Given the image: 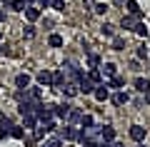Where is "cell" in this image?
I'll use <instances>...</instances> for the list:
<instances>
[{"mask_svg": "<svg viewBox=\"0 0 150 147\" xmlns=\"http://www.w3.org/2000/svg\"><path fill=\"white\" fill-rule=\"evenodd\" d=\"M58 137H60L63 142H78V127L65 122V125L58 130Z\"/></svg>", "mask_w": 150, "mask_h": 147, "instance_id": "obj_1", "label": "cell"}, {"mask_svg": "<svg viewBox=\"0 0 150 147\" xmlns=\"http://www.w3.org/2000/svg\"><path fill=\"white\" fill-rule=\"evenodd\" d=\"M98 137H100V142H115V127L112 125H100L98 127Z\"/></svg>", "mask_w": 150, "mask_h": 147, "instance_id": "obj_2", "label": "cell"}, {"mask_svg": "<svg viewBox=\"0 0 150 147\" xmlns=\"http://www.w3.org/2000/svg\"><path fill=\"white\" fill-rule=\"evenodd\" d=\"M35 80H38L40 87H53V72H50V70H40V72L35 75Z\"/></svg>", "mask_w": 150, "mask_h": 147, "instance_id": "obj_3", "label": "cell"}, {"mask_svg": "<svg viewBox=\"0 0 150 147\" xmlns=\"http://www.w3.org/2000/svg\"><path fill=\"white\" fill-rule=\"evenodd\" d=\"M93 97H95L98 102H105V100H110V87H108L105 82H103V85H95V92H93Z\"/></svg>", "mask_w": 150, "mask_h": 147, "instance_id": "obj_4", "label": "cell"}, {"mask_svg": "<svg viewBox=\"0 0 150 147\" xmlns=\"http://www.w3.org/2000/svg\"><path fill=\"white\" fill-rule=\"evenodd\" d=\"M128 135H130V140H133V142H143L145 140V127L143 125H133L128 130Z\"/></svg>", "mask_w": 150, "mask_h": 147, "instance_id": "obj_5", "label": "cell"}, {"mask_svg": "<svg viewBox=\"0 0 150 147\" xmlns=\"http://www.w3.org/2000/svg\"><path fill=\"white\" fill-rule=\"evenodd\" d=\"M125 8H128V15H133L135 20H143V8H140L135 0H128V3H125Z\"/></svg>", "mask_w": 150, "mask_h": 147, "instance_id": "obj_6", "label": "cell"}, {"mask_svg": "<svg viewBox=\"0 0 150 147\" xmlns=\"http://www.w3.org/2000/svg\"><path fill=\"white\" fill-rule=\"evenodd\" d=\"M55 120V112H53V105H48V107H43V110L38 112V122H53Z\"/></svg>", "mask_w": 150, "mask_h": 147, "instance_id": "obj_7", "label": "cell"}, {"mask_svg": "<svg viewBox=\"0 0 150 147\" xmlns=\"http://www.w3.org/2000/svg\"><path fill=\"white\" fill-rule=\"evenodd\" d=\"M25 20L28 23H35V20H40V15H43V10H40V8L38 5H30V8H25Z\"/></svg>", "mask_w": 150, "mask_h": 147, "instance_id": "obj_8", "label": "cell"}, {"mask_svg": "<svg viewBox=\"0 0 150 147\" xmlns=\"http://www.w3.org/2000/svg\"><path fill=\"white\" fill-rule=\"evenodd\" d=\"M110 100H112V105H118V107H123V105H128V102H130V95L125 92V90H118V92L112 95Z\"/></svg>", "mask_w": 150, "mask_h": 147, "instance_id": "obj_9", "label": "cell"}, {"mask_svg": "<svg viewBox=\"0 0 150 147\" xmlns=\"http://www.w3.org/2000/svg\"><path fill=\"white\" fill-rule=\"evenodd\" d=\"M30 82H33V77H30L28 72L15 75V87H18V90H28V87H30Z\"/></svg>", "mask_w": 150, "mask_h": 147, "instance_id": "obj_10", "label": "cell"}, {"mask_svg": "<svg viewBox=\"0 0 150 147\" xmlns=\"http://www.w3.org/2000/svg\"><path fill=\"white\" fill-rule=\"evenodd\" d=\"M65 82H70V80H68V75H65L63 70H58V72H53V87L63 90V87H65Z\"/></svg>", "mask_w": 150, "mask_h": 147, "instance_id": "obj_11", "label": "cell"}, {"mask_svg": "<svg viewBox=\"0 0 150 147\" xmlns=\"http://www.w3.org/2000/svg\"><path fill=\"white\" fill-rule=\"evenodd\" d=\"M78 90H80V95H93L95 92V85H93L90 80H88V75H85V77L78 82Z\"/></svg>", "mask_w": 150, "mask_h": 147, "instance_id": "obj_12", "label": "cell"}, {"mask_svg": "<svg viewBox=\"0 0 150 147\" xmlns=\"http://www.w3.org/2000/svg\"><path fill=\"white\" fill-rule=\"evenodd\" d=\"M100 72H103V77L110 80V77H115V75H118V65H115V63H105V65L100 68Z\"/></svg>", "mask_w": 150, "mask_h": 147, "instance_id": "obj_13", "label": "cell"}, {"mask_svg": "<svg viewBox=\"0 0 150 147\" xmlns=\"http://www.w3.org/2000/svg\"><path fill=\"white\" fill-rule=\"evenodd\" d=\"M105 85H108L110 90H115V92H118V90H123V87H125V80L120 77V75H115V77H110Z\"/></svg>", "mask_w": 150, "mask_h": 147, "instance_id": "obj_14", "label": "cell"}, {"mask_svg": "<svg viewBox=\"0 0 150 147\" xmlns=\"http://www.w3.org/2000/svg\"><path fill=\"white\" fill-rule=\"evenodd\" d=\"M53 112L58 120H68V112H70V105H53Z\"/></svg>", "mask_w": 150, "mask_h": 147, "instance_id": "obj_15", "label": "cell"}, {"mask_svg": "<svg viewBox=\"0 0 150 147\" xmlns=\"http://www.w3.org/2000/svg\"><path fill=\"white\" fill-rule=\"evenodd\" d=\"M63 92H65V97H78V95H80V90H78V82H65Z\"/></svg>", "mask_w": 150, "mask_h": 147, "instance_id": "obj_16", "label": "cell"}, {"mask_svg": "<svg viewBox=\"0 0 150 147\" xmlns=\"http://www.w3.org/2000/svg\"><path fill=\"white\" fill-rule=\"evenodd\" d=\"M80 117H83V110H78V107H70V112H68V125H75V122H80Z\"/></svg>", "mask_w": 150, "mask_h": 147, "instance_id": "obj_17", "label": "cell"}, {"mask_svg": "<svg viewBox=\"0 0 150 147\" xmlns=\"http://www.w3.org/2000/svg\"><path fill=\"white\" fill-rule=\"evenodd\" d=\"M80 127H83V130H95V120H93V115L83 112V117H80Z\"/></svg>", "mask_w": 150, "mask_h": 147, "instance_id": "obj_18", "label": "cell"}, {"mask_svg": "<svg viewBox=\"0 0 150 147\" xmlns=\"http://www.w3.org/2000/svg\"><path fill=\"white\" fill-rule=\"evenodd\" d=\"M23 127L25 130H35L38 127V115H23Z\"/></svg>", "mask_w": 150, "mask_h": 147, "instance_id": "obj_19", "label": "cell"}, {"mask_svg": "<svg viewBox=\"0 0 150 147\" xmlns=\"http://www.w3.org/2000/svg\"><path fill=\"white\" fill-rule=\"evenodd\" d=\"M3 5L10 8V10H15V13H23V10H25V3H23V0H5Z\"/></svg>", "mask_w": 150, "mask_h": 147, "instance_id": "obj_20", "label": "cell"}, {"mask_svg": "<svg viewBox=\"0 0 150 147\" xmlns=\"http://www.w3.org/2000/svg\"><path fill=\"white\" fill-rule=\"evenodd\" d=\"M133 85H135V90H138V92H143V95L150 90V82H148L145 77H135V82H133Z\"/></svg>", "mask_w": 150, "mask_h": 147, "instance_id": "obj_21", "label": "cell"}, {"mask_svg": "<svg viewBox=\"0 0 150 147\" xmlns=\"http://www.w3.org/2000/svg\"><path fill=\"white\" fill-rule=\"evenodd\" d=\"M43 147H63V140H60L58 135H50L43 140Z\"/></svg>", "mask_w": 150, "mask_h": 147, "instance_id": "obj_22", "label": "cell"}, {"mask_svg": "<svg viewBox=\"0 0 150 147\" xmlns=\"http://www.w3.org/2000/svg\"><path fill=\"white\" fill-rule=\"evenodd\" d=\"M48 135H50V132H48V127H45V125H40V127H35V130H33V137H35L38 142H43Z\"/></svg>", "mask_w": 150, "mask_h": 147, "instance_id": "obj_23", "label": "cell"}, {"mask_svg": "<svg viewBox=\"0 0 150 147\" xmlns=\"http://www.w3.org/2000/svg\"><path fill=\"white\" fill-rule=\"evenodd\" d=\"M88 80H90V82L93 85H103V72H100V70H90V72H88Z\"/></svg>", "mask_w": 150, "mask_h": 147, "instance_id": "obj_24", "label": "cell"}, {"mask_svg": "<svg viewBox=\"0 0 150 147\" xmlns=\"http://www.w3.org/2000/svg\"><path fill=\"white\" fill-rule=\"evenodd\" d=\"M48 45H50V47H63V35H58V32H50Z\"/></svg>", "mask_w": 150, "mask_h": 147, "instance_id": "obj_25", "label": "cell"}, {"mask_svg": "<svg viewBox=\"0 0 150 147\" xmlns=\"http://www.w3.org/2000/svg\"><path fill=\"white\" fill-rule=\"evenodd\" d=\"M135 23H138V20H135L133 15H123V20H120V27H125V30H133Z\"/></svg>", "mask_w": 150, "mask_h": 147, "instance_id": "obj_26", "label": "cell"}, {"mask_svg": "<svg viewBox=\"0 0 150 147\" xmlns=\"http://www.w3.org/2000/svg\"><path fill=\"white\" fill-rule=\"evenodd\" d=\"M10 137L23 140V137H25V127H23V125H13V127H10Z\"/></svg>", "mask_w": 150, "mask_h": 147, "instance_id": "obj_27", "label": "cell"}, {"mask_svg": "<svg viewBox=\"0 0 150 147\" xmlns=\"http://www.w3.org/2000/svg\"><path fill=\"white\" fill-rule=\"evenodd\" d=\"M133 32H135V35H140V37H145V35H148V27H145V23L138 20V23H135V27H133Z\"/></svg>", "mask_w": 150, "mask_h": 147, "instance_id": "obj_28", "label": "cell"}, {"mask_svg": "<svg viewBox=\"0 0 150 147\" xmlns=\"http://www.w3.org/2000/svg\"><path fill=\"white\" fill-rule=\"evenodd\" d=\"M100 30H103V35H105V37H115V25H110V23H103Z\"/></svg>", "mask_w": 150, "mask_h": 147, "instance_id": "obj_29", "label": "cell"}, {"mask_svg": "<svg viewBox=\"0 0 150 147\" xmlns=\"http://www.w3.org/2000/svg\"><path fill=\"white\" fill-rule=\"evenodd\" d=\"M98 65H100V58H98L95 53H90V55H88V68H90V70H95Z\"/></svg>", "mask_w": 150, "mask_h": 147, "instance_id": "obj_30", "label": "cell"}, {"mask_svg": "<svg viewBox=\"0 0 150 147\" xmlns=\"http://www.w3.org/2000/svg\"><path fill=\"white\" fill-rule=\"evenodd\" d=\"M112 50H125V40L123 37H118V35L112 37Z\"/></svg>", "mask_w": 150, "mask_h": 147, "instance_id": "obj_31", "label": "cell"}, {"mask_svg": "<svg viewBox=\"0 0 150 147\" xmlns=\"http://www.w3.org/2000/svg\"><path fill=\"white\" fill-rule=\"evenodd\" d=\"M28 97L30 100H40V87H28Z\"/></svg>", "mask_w": 150, "mask_h": 147, "instance_id": "obj_32", "label": "cell"}, {"mask_svg": "<svg viewBox=\"0 0 150 147\" xmlns=\"http://www.w3.org/2000/svg\"><path fill=\"white\" fill-rule=\"evenodd\" d=\"M135 55H138V60H145V58H148V47H145V45H140L138 50H135Z\"/></svg>", "mask_w": 150, "mask_h": 147, "instance_id": "obj_33", "label": "cell"}, {"mask_svg": "<svg viewBox=\"0 0 150 147\" xmlns=\"http://www.w3.org/2000/svg\"><path fill=\"white\" fill-rule=\"evenodd\" d=\"M50 8H53L55 13H63L65 10V3H63V0H53V5H50Z\"/></svg>", "mask_w": 150, "mask_h": 147, "instance_id": "obj_34", "label": "cell"}, {"mask_svg": "<svg viewBox=\"0 0 150 147\" xmlns=\"http://www.w3.org/2000/svg\"><path fill=\"white\" fill-rule=\"evenodd\" d=\"M93 10H95L98 15H105V13H108V5H105V3H95V8H93Z\"/></svg>", "mask_w": 150, "mask_h": 147, "instance_id": "obj_35", "label": "cell"}, {"mask_svg": "<svg viewBox=\"0 0 150 147\" xmlns=\"http://www.w3.org/2000/svg\"><path fill=\"white\" fill-rule=\"evenodd\" d=\"M23 140H25V147H35V145H38V140H35L33 135H25Z\"/></svg>", "mask_w": 150, "mask_h": 147, "instance_id": "obj_36", "label": "cell"}, {"mask_svg": "<svg viewBox=\"0 0 150 147\" xmlns=\"http://www.w3.org/2000/svg\"><path fill=\"white\" fill-rule=\"evenodd\" d=\"M53 5V0H38V8H50Z\"/></svg>", "mask_w": 150, "mask_h": 147, "instance_id": "obj_37", "label": "cell"}, {"mask_svg": "<svg viewBox=\"0 0 150 147\" xmlns=\"http://www.w3.org/2000/svg\"><path fill=\"white\" fill-rule=\"evenodd\" d=\"M8 137H10V132H8L5 127H0V140H8Z\"/></svg>", "mask_w": 150, "mask_h": 147, "instance_id": "obj_38", "label": "cell"}, {"mask_svg": "<svg viewBox=\"0 0 150 147\" xmlns=\"http://www.w3.org/2000/svg\"><path fill=\"white\" fill-rule=\"evenodd\" d=\"M23 35H25V37H33V35H35V30H33V27H25V32H23Z\"/></svg>", "mask_w": 150, "mask_h": 147, "instance_id": "obj_39", "label": "cell"}, {"mask_svg": "<svg viewBox=\"0 0 150 147\" xmlns=\"http://www.w3.org/2000/svg\"><path fill=\"white\" fill-rule=\"evenodd\" d=\"M85 8H95V0H85Z\"/></svg>", "mask_w": 150, "mask_h": 147, "instance_id": "obj_40", "label": "cell"}, {"mask_svg": "<svg viewBox=\"0 0 150 147\" xmlns=\"http://www.w3.org/2000/svg\"><path fill=\"white\" fill-rule=\"evenodd\" d=\"M110 147H125V145H123V142H118V140H115V142H110Z\"/></svg>", "mask_w": 150, "mask_h": 147, "instance_id": "obj_41", "label": "cell"}, {"mask_svg": "<svg viewBox=\"0 0 150 147\" xmlns=\"http://www.w3.org/2000/svg\"><path fill=\"white\" fill-rule=\"evenodd\" d=\"M143 102H148V105H150V90H148V92H145V97H143Z\"/></svg>", "mask_w": 150, "mask_h": 147, "instance_id": "obj_42", "label": "cell"}, {"mask_svg": "<svg viewBox=\"0 0 150 147\" xmlns=\"http://www.w3.org/2000/svg\"><path fill=\"white\" fill-rule=\"evenodd\" d=\"M23 3H25V8H30L33 3H35V0H23Z\"/></svg>", "mask_w": 150, "mask_h": 147, "instance_id": "obj_43", "label": "cell"}, {"mask_svg": "<svg viewBox=\"0 0 150 147\" xmlns=\"http://www.w3.org/2000/svg\"><path fill=\"white\" fill-rule=\"evenodd\" d=\"M3 20H5V13H3V10H0V23H3Z\"/></svg>", "mask_w": 150, "mask_h": 147, "instance_id": "obj_44", "label": "cell"}, {"mask_svg": "<svg viewBox=\"0 0 150 147\" xmlns=\"http://www.w3.org/2000/svg\"><path fill=\"white\" fill-rule=\"evenodd\" d=\"M138 147H145V145H143V142H138Z\"/></svg>", "mask_w": 150, "mask_h": 147, "instance_id": "obj_45", "label": "cell"}, {"mask_svg": "<svg viewBox=\"0 0 150 147\" xmlns=\"http://www.w3.org/2000/svg\"><path fill=\"white\" fill-rule=\"evenodd\" d=\"M0 37H3V32H0Z\"/></svg>", "mask_w": 150, "mask_h": 147, "instance_id": "obj_46", "label": "cell"}]
</instances>
